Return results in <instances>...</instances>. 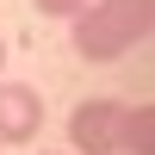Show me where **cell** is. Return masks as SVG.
I'll list each match as a JSON object with an SVG mask.
<instances>
[{"label":"cell","instance_id":"4","mask_svg":"<svg viewBox=\"0 0 155 155\" xmlns=\"http://www.w3.org/2000/svg\"><path fill=\"white\" fill-rule=\"evenodd\" d=\"M118 149H124V155H155V106H124Z\"/></svg>","mask_w":155,"mask_h":155},{"label":"cell","instance_id":"3","mask_svg":"<svg viewBox=\"0 0 155 155\" xmlns=\"http://www.w3.org/2000/svg\"><path fill=\"white\" fill-rule=\"evenodd\" d=\"M37 130H44V93L0 74V149L37 143Z\"/></svg>","mask_w":155,"mask_h":155},{"label":"cell","instance_id":"2","mask_svg":"<svg viewBox=\"0 0 155 155\" xmlns=\"http://www.w3.org/2000/svg\"><path fill=\"white\" fill-rule=\"evenodd\" d=\"M118 124H124V106H118V99H87V106H74L68 112L74 155H118Z\"/></svg>","mask_w":155,"mask_h":155},{"label":"cell","instance_id":"1","mask_svg":"<svg viewBox=\"0 0 155 155\" xmlns=\"http://www.w3.org/2000/svg\"><path fill=\"white\" fill-rule=\"evenodd\" d=\"M68 25H74L68 37L81 62H118L130 44L155 31V0H87Z\"/></svg>","mask_w":155,"mask_h":155},{"label":"cell","instance_id":"6","mask_svg":"<svg viewBox=\"0 0 155 155\" xmlns=\"http://www.w3.org/2000/svg\"><path fill=\"white\" fill-rule=\"evenodd\" d=\"M0 74H6V37H0Z\"/></svg>","mask_w":155,"mask_h":155},{"label":"cell","instance_id":"5","mask_svg":"<svg viewBox=\"0 0 155 155\" xmlns=\"http://www.w3.org/2000/svg\"><path fill=\"white\" fill-rule=\"evenodd\" d=\"M37 12H44V19H74V12L87 6V0H31Z\"/></svg>","mask_w":155,"mask_h":155}]
</instances>
